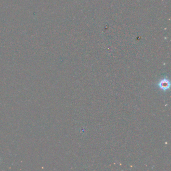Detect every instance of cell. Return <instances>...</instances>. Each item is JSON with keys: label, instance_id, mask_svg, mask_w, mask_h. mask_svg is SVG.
<instances>
[{"label": "cell", "instance_id": "obj_1", "mask_svg": "<svg viewBox=\"0 0 171 171\" xmlns=\"http://www.w3.org/2000/svg\"><path fill=\"white\" fill-rule=\"evenodd\" d=\"M159 86H160V88H161L162 89L166 90L169 88L170 82H169L168 80L164 79V80H162L160 82Z\"/></svg>", "mask_w": 171, "mask_h": 171}]
</instances>
